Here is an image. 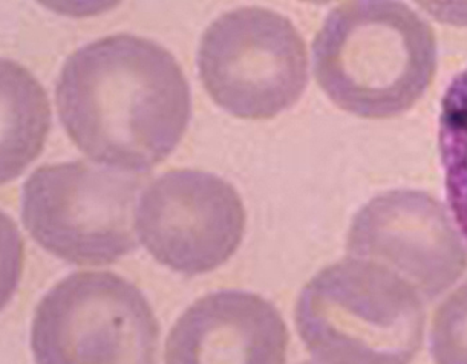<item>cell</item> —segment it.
Wrapping results in <instances>:
<instances>
[{"mask_svg":"<svg viewBox=\"0 0 467 364\" xmlns=\"http://www.w3.org/2000/svg\"><path fill=\"white\" fill-rule=\"evenodd\" d=\"M55 100L75 146L125 172L162 163L192 117L189 83L174 55L130 34L102 37L70 55Z\"/></svg>","mask_w":467,"mask_h":364,"instance_id":"6da1fadb","label":"cell"},{"mask_svg":"<svg viewBox=\"0 0 467 364\" xmlns=\"http://www.w3.org/2000/svg\"><path fill=\"white\" fill-rule=\"evenodd\" d=\"M437 59L431 26L400 0H348L328 14L313 45L314 75L326 97L366 120L413 109Z\"/></svg>","mask_w":467,"mask_h":364,"instance_id":"7a4b0ae2","label":"cell"},{"mask_svg":"<svg viewBox=\"0 0 467 364\" xmlns=\"http://www.w3.org/2000/svg\"><path fill=\"white\" fill-rule=\"evenodd\" d=\"M422 296L370 260L328 265L305 286L296 325L324 364H410L425 335Z\"/></svg>","mask_w":467,"mask_h":364,"instance_id":"3957f363","label":"cell"},{"mask_svg":"<svg viewBox=\"0 0 467 364\" xmlns=\"http://www.w3.org/2000/svg\"><path fill=\"white\" fill-rule=\"evenodd\" d=\"M142 181L86 161L43 166L23 186L22 219L34 241L79 265L117 262L137 247Z\"/></svg>","mask_w":467,"mask_h":364,"instance_id":"277c9868","label":"cell"},{"mask_svg":"<svg viewBox=\"0 0 467 364\" xmlns=\"http://www.w3.org/2000/svg\"><path fill=\"white\" fill-rule=\"evenodd\" d=\"M199 77L216 106L242 120L291 109L308 80L304 37L290 19L262 7L219 16L202 36Z\"/></svg>","mask_w":467,"mask_h":364,"instance_id":"5b68a950","label":"cell"},{"mask_svg":"<svg viewBox=\"0 0 467 364\" xmlns=\"http://www.w3.org/2000/svg\"><path fill=\"white\" fill-rule=\"evenodd\" d=\"M160 326L144 295L111 273H78L37 305L36 364H155Z\"/></svg>","mask_w":467,"mask_h":364,"instance_id":"8992f818","label":"cell"},{"mask_svg":"<svg viewBox=\"0 0 467 364\" xmlns=\"http://www.w3.org/2000/svg\"><path fill=\"white\" fill-rule=\"evenodd\" d=\"M140 241L158 262L186 276L227 262L244 239L246 213L238 191L214 173L174 170L144 191Z\"/></svg>","mask_w":467,"mask_h":364,"instance_id":"52a82bcc","label":"cell"},{"mask_svg":"<svg viewBox=\"0 0 467 364\" xmlns=\"http://www.w3.org/2000/svg\"><path fill=\"white\" fill-rule=\"evenodd\" d=\"M351 258L396 273L432 300L467 268V251L445 207L423 191L394 190L371 199L354 216L348 235Z\"/></svg>","mask_w":467,"mask_h":364,"instance_id":"ba28073f","label":"cell"},{"mask_svg":"<svg viewBox=\"0 0 467 364\" xmlns=\"http://www.w3.org/2000/svg\"><path fill=\"white\" fill-rule=\"evenodd\" d=\"M288 334L275 306L226 290L197 300L167 338L166 364H285Z\"/></svg>","mask_w":467,"mask_h":364,"instance_id":"9c48e42d","label":"cell"},{"mask_svg":"<svg viewBox=\"0 0 467 364\" xmlns=\"http://www.w3.org/2000/svg\"><path fill=\"white\" fill-rule=\"evenodd\" d=\"M3 182L11 181L42 151L50 129L47 97L16 63L3 60Z\"/></svg>","mask_w":467,"mask_h":364,"instance_id":"30bf717a","label":"cell"},{"mask_svg":"<svg viewBox=\"0 0 467 364\" xmlns=\"http://www.w3.org/2000/svg\"><path fill=\"white\" fill-rule=\"evenodd\" d=\"M438 143L450 210L467 241V68L443 95Z\"/></svg>","mask_w":467,"mask_h":364,"instance_id":"8fae6325","label":"cell"},{"mask_svg":"<svg viewBox=\"0 0 467 364\" xmlns=\"http://www.w3.org/2000/svg\"><path fill=\"white\" fill-rule=\"evenodd\" d=\"M431 354L435 364H467V282L435 312Z\"/></svg>","mask_w":467,"mask_h":364,"instance_id":"7c38bea8","label":"cell"},{"mask_svg":"<svg viewBox=\"0 0 467 364\" xmlns=\"http://www.w3.org/2000/svg\"><path fill=\"white\" fill-rule=\"evenodd\" d=\"M36 2L59 16L90 17L108 13L119 5L122 0H36Z\"/></svg>","mask_w":467,"mask_h":364,"instance_id":"4fadbf2b","label":"cell"},{"mask_svg":"<svg viewBox=\"0 0 467 364\" xmlns=\"http://www.w3.org/2000/svg\"><path fill=\"white\" fill-rule=\"evenodd\" d=\"M437 22L467 27V0H414Z\"/></svg>","mask_w":467,"mask_h":364,"instance_id":"5bb4252c","label":"cell"},{"mask_svg":"<svg viewBox=\"0 0 467 364\" xmlns=\"http://www.w3.org/2000/svg\"><path fill=\"white\" fill-rule=\"evenodd\" d=\"M306 3H313V5H327V3L334 2V0H302Z\"/></svg>","mask_w":467,"mask_h":364,"instance_id":"9a60e30c","label":"cell"},{"mask_svg":"<svg viewBox=\"0 0 467 364\" xmlns=\"http://www.w3.org/2000/svg\"><path fill=\"white\" fill-rule=\"evenodd\" d=\"M304 364H324V363L318 362V360H317V362H306Z\"/></svg>","mask_w":467,"mask_h":364,"instance_id":"2e32d148","label":"cell"}]
</instances>
